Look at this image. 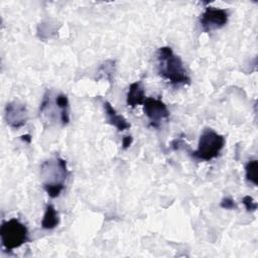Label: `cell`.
Here are the masks:
<instances>
[{
	"label": "cell",
	"instance_id": "17",
	"mask_svg": "<svg viewBox=\"0 0 258 258\" xmlns=\"http://www.w3.org/2000/svg\"><path fill=\"white\" fill-rule=\"evenodd\" d=\"M21 139L27 143H30L31 142V136L29 134H25V135H22L21 136Z\"/></svg>",
	"mask_w": 258,
	"mask_h": 258
},
{
	"label": "cell",
	"instance_id": "3",
	"mask_svg": "<svg viewBox=\"0 0 258 258\" xmlns=\"http://www.w3.org/2000/svg\"><path fill=\"white\" fill-rule=\"evenodd\" d=\"M225 145L223 135L217 133L212 128H206L200 136L198 149L192 152L196 159L210 161L216 158Z\"/></svg>",
	"mask_w": 258,
	"mask_h": 258
},
{
	"label": "cell",
	"instance_id": "13",
	"mask_svg": "<svg viewBox=\"0 0 258 258\" xmlns=\"http://www.w3.org/2000/svg\"><path fill=\"white\" fill-rule=\"evenodd\" d=\"M114 72H115V61L106 60L100 67V70H99L100 77L98 79H107L109 80V82H112Z\"/></svg>",
	"mask_w": 258,
	"mask_h": 258
},
{
	"label": "cell",
	"instance_id": "16",
	"mask_svg": "<svg viewBox=\"0 0 258 258\" xmlns=\"http://www.w3.org/2000/svg\"><path fill=\"white\" fill-rule=\"evenodd\" d=\"M132 141H133V138L132 136H124L123 139H122V148L123 149H127L131 144H132Z\"/></svg>",
	"mask_w": 258,
	"mask_h": 258
},
{
	"label": "cell",
	"instance_id": "2",
	"mask_svg": "<svg viewBox=\"0 0 258 258\" xmlns=\"http://www.w3.org/2000/svg\"><path fill=\"white\" fill-rule=\"evenodd\" d=\"M43 188L51 199L57 198L64 188V180L69 174L67 161L61 157L46 160L40 170Z\"/></svg>",
	"mask_w": 258,
	"mask_h": 258
},
{
	"label": "cell",
	"instance_id": "14",
	"mask_svg": "<svg viewBox=\"0 0 258 258\" xmlns=\"http://www.w3.org/2000/svg\"><path fill=\"white\" fill-rule=\"evenodd\" d=\"M242 203L245 206L247 212H255L257 210V203L250 196H245L242 199Z\"/></svg>",
	"mask_w": 258,
	"mask_h": 258
},
{
	"label": "cell",
	"instance_id": "10",
	"mask_svg": "<svg viewBox=\"0 0 258 258\" xmlns=\"http://www.w3.org/2000/svg\"><path fill=\"white\" fill-rule=\"evenodd\" d=\"M58 223H59V218L55 208L50 204L47 205L41 221V228L45 230H51V229H54L58 225Z\"/></svg>",
	"mask_w": 258,
	"mask_h": 258
},
{
	"label": "cell",
	"instance_id": "1",
	"mask_svg": "<svg viewBox=\"0 0 258 258\" xmlns=\"http://www.w3.org/2000/svg\"><path fill=\"white\" fill-rule=\"evenodd\" d=\"M159 76L173 86L189 85L190 78L183 67L181 58L169 46L159 47L156 52Z\"/></svg>",
	"mask_w": 258,
	"mask_h": 258
},
{
	"label": "cell",
	"instance_id": "12",
	"mask_svg": "<svg viewBox=\"0 0 258 258\" xmlns=\"http://www.w3.org/2000/svg\"><path fill=\"white\" fill-rule=\"evenodd\" d=\"M257 169H258V162L256 159H251L247 162L245 166L246 171V179L253 184H258V177H257Z\"/></svg>",
	"mask_w": 258,
	"mask_h": 258
},
{
	"label": "cell",
	"instance_id": "4",
	"mask_svg": "<svg viewBox=\"0 0 258 258\" xmlns=\"http://www.w3.org/2000/svg\"><path fill=\"white\" fill-rule=\"evenodd\" d=\"M2 246L7 251H12L22 246L28 240L27 228L17 219L4 221L0 228Z\"/></svg>",
	"mask_w": 258,
	"mask_h": 258
},
{
	"label": "cell",
	"instance_id": "9",
	"mask_svg": "<svg viewBox=\"0 0 258 258\" xmlns=\"http://www.w3.org/2000/svg\"><path fill=\"white\" fill-rule=\"evenodd\" d=\"M145 101V91L142 87L140 82L132 83L129 87L127 97H126V103L129 107L134 108L138 105L143 104Z\"/></svg>",
	"mask_w": 258,
	"mask_h": 258
},
{
	"label": "cell",
	"instance_id": "8",
	"mask_svg": "<svg viewBox=\"0 0 258 258\" xmlns=\"http://www.w3.org/2000/svg\"><path fill=\"white\" fill-rule=\"evenodd\" d=\"M103 107H104V110H105V113L107 116V121L111 125L116 127L119 131H124V130H127L130 128L131 125L126 120V118H124L122 115L118 114L109 102L105 101L103 103Z\"/></svg>",
	"mask_w": 258,
	"mask_h": 258
},
{
	"label": "cell",
	"instance_id": "11",
	"mask_svg": "<svg viewBox=\"0 0 258 258\" xmlns=\"http://www.w3.org/2000/svg\"><path fill=\"white\" fill-rule=\"evenodd\" d=\"M55 104L59 109L60 121L62 125H67L70 122V105L68 97L63 94H58L55 98Z\"/></svg>",
	"mask_w": 258,
	"mask_h": 258
},
{
	"label": "cell",
	"instance_id": "5",
	"mask_svg": "<svg viewBox=\"0 0 258 258\" xmlns=\"http://www.w3.org/2000/svg\"><path fill=\"white\" fill-rule=\"evenodd\" d=\"M228 11L222 8L209 6L200 17V24L205 32H212L225 26L228 22Z\"/></svg>",
	"mask_w": 258,
	"mask_h": 258
},
{
	"label": "cell",
	"instance_id": "6",
	"mask_svg": "<svg viewBox=\"0 0 258 258\" xmlns=\"http://www.w3.org/2000/svg\"><path fill=\"white\" fill-rule=\"evenodd\" d=\"M143 112L149 120L150 126L159 127L163 120L169 118V111L160 99L147 98L143 102Z\"/></svg>",
	"mask_w": 258,
	"mask_h": 258
},
{
	"label": "cell",
	"instance_id": "7",
	"mask_svg": "<svg viewBox=\"0 0 258 258\" xmlns=\"http://www.w3.org/2000/svg\"><path fill=\"white\" fill-rule=\"evenodd\" d=\"M28 119V112L25 105L18 102L8 103L5 107V120L12 128L22 127Z\"/></svg>",
	"mask_w": 258,
	"mask_h": 258
},
{
	"label": "cell",
	"instance_id": "15",
	"mask_svg": "<svg viewBox=\"0 0 258 258\" xmlns=\"http://www.w3.org/2000/svg\"><path fill=\"white\" fill-rule=\"evenodd\" d=\"M221 208L226 209V210H235L237 209V204L232 198H224L220 204Z\"/></svg>",
	"mask_w": 258,
	"mask_h": 258
}]
</instances>
